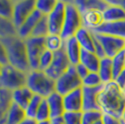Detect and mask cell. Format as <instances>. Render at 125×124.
<instances>
[{"label":"cell","instance_id":"cb8c5ba5","mask_svg":"<svg viewBox=\"0 0 125 124\" xmlns=\"http://www.w3.org/2000/svg\"><path fill=\"white\" fill-rule=\"evenodd\" d=\"M98 75L102 80L103 84H106L113 81V69H112V62L111 58L104 57L101 59L98 68Z\"/></svg>","mask_w":125,"mask_h":124},{"label":"cell","instance_id":"4dcf8cb0","mask_svg":"<svg viewBox=\"0 0 125 124\" xmlns=\"http://www.w3.org/2000/svg\"><path fill=\"white\" fill-rule=\"evenodd\" d=\"M104 113L101 110L82 111V124H94L103 119Z\"/></svg>","mask_w":125,"mask_h":124},{"label":"cell","instance_id":"b9f144b4","mask_svg":"<svg viewBox=\"0 0 125 124\" xmlns=\"http://www.w3.org/2000/svg\"><path fill=\"white\" fill-rule=\"evenodd\" d=\"M121 90L125 91V70L123 72H121L120 75H118L113 80Z\"/></svg>","mask_w":125,"mask_h":124},{"label":"cell","instance_id":"9c48e42d","mask_svg":"<svg viewBox=\"0 0 125 124\" xmlns=\"http://www.w3.org/2000/svg\"><path fill=\"white\" fill-rule=\"evenodd\" d=\"M94 36L103 48L105 57L113 58L123 51L125 40L121 38L104 34H94Z\"/></svg>","mask_w":125,"mask_h":124},{"label":"cell","instance_id":"5bb4252c","mask_svg":"<svg viewBox=\"0 0 125 124\" xmlns=\"http://www.w3.org/2000/svg\"><path fill=\"white\" fill-rule=\"evenodd\" d=\"M44 15H42L39 11L37 10L33 11L31 15L29 16L25 21L21 23V25L17 29L16 34L19 37H21V39H26L28 37H30L33 33V30L35 29L37 22L41 20V18Z\"/></svg>","mask_w":125,"mask_h":124},{"label":"cell","instance_id":"83f0119b","mask_svg":"<svg viewBox=\"0 0 125 124\" xmlns=\"http://www.w3.org/2000/svg\"><path fill=\"white\" fill-rule=\"evenodd\" d=\"M111 62H112V69H113V77L115 78L118 75H120V73L125 70L124 52L122 51L116 56L111 58ZM114 78H113V80H114Z\"/></svg>","mask_w":125,"mask_h":124},{"label":"cell","instance_id":"d6986e66","mask_svg":"<svg viewBox=\"0 0 125 124\" xmlns=\"http://www.w3.org/2000/svg\"><path fill=\"white\" fill-rule=\"evenodd\" d=\"M108 6L103 11L104 22H115L125 20V10L120 5L108 1Z\"/></svg>","mask_w":125,"mask_h":124},{"label":"cell","instance_id":"d4e9b609","mask_svg":"<svg viewBox=\"0 0 125 124\" xmlns=\"http://www.w3.org/2000/svg\"><path fill=\"white\" fill-rule=\"evenodd\" d=\"M80 12L91 10L104 11V10L108 6V1H95V0H85V1H74Z\"/></svg>","mask_w":125,"mask_h":124},{"label":"cell","instance_id":"ba28073f","mask_svg":"<svg viewBox=\"0 0 125 124\" xmlns=\"http://www.w3.org/2000/svg\"><path fill=\"white\" fill-rule=\"evenodd\" d=\"M35 10H36V1L34 0L14 1L11 21L13 25L15 26L16 31Z\"/></svg>","mask_w":125,"mask_h":124},{"label":"cell","instance_id":"8fae6325","mask_svg":"<svg viewBox=\"0 0 125 124\" xmlns=\"http://www.w3.org/2000/svg\"><path fill=\"white\" fill-rule=\"evenodd\" d=\"M70 66H71L70 62L65 54L64 50L62 49L61 51L53 53V60L52 62V64L45 72L50 78L56 80Z\"/></svg>","mask_w":125,"mask_h":124},{"label":"cell","instance_id":"e575fe53","mask_svg":"<svg viewBox=\"0 0 125 124\" xmlns=\"http://www.w3.org/2000/svg\"><path fill=\"white\" fill-rule=\"evenodd\" d=\"M14 1L0 0V18L11 20Z\"/></svg>","mask_w":125,"mask_h":124},{"label":"cell","instance_id":"c3c4849f","mask_svg":"<svg viewBox=\"0 0 125 124\" xmlns=\"http://www.w3.org/2000/svg\"><path fill=\"white\" fill-rule=\"evenodd\" d=\"M94 124H103V120L101 119V120H99V121H97V122H95Z\"/></svg>","mask_w":125,"mask_h":124},{"label":"cell","instance_id":"603a6c76","mask_svg":"<svg viewBox=\"0 0 125 124\" xmlns=\"http://www.w3.org/2000/svg\"><path fill=\"white\" fill-rule=\"evenodd\" d=\"M100 61H101V58L97 56L94 52L82 50L79 63L83 64L90 72H98Z\"/></svg>","mask_w":125,"mask_h":124},{"label":"cell","instance_id":"6da1fadb","mask_svg":"<svg viewBox=\"0 0 125 124\" xmlns=\"http://www.w3.org/2000/svg\"><path fill=\"white\" fill-rule=\"evenodd\" d=\"M98 104L104 114L121 119L125 109V91L114 81L104 84L98 95Z\"/></svg>","mask_w":125,"mask_h":124},{"label":"cell","instance_id":"8d00e7d4","mask_svg":"<svg viewBox=\"0 0 125 124\" xmlns=\"http://www.w3.org/2000/svg\"><path fill=\"white\" fill-rule=\"evenodd\" d=\"M35 119H37V121H42V120L51 119V112H50V108H49V105H48L46 99L42 100Z\"/></svg>","mask_w":125,"mask_h":124},{"label":"cell","instance_id":"f546056e","mask_svg":"<svg viewBox=\"0 0 125 124\" xmlns=\"http://www.w3.org/2000/svg\"><path fill=\"white\" fill-rule=\"evenodd\" d=\"M14 35H17L16 28L13 25L11 20L0 18V38H4Z\"/></svg>","mask_w":125,"mask_h":124},{"label":"cell","instance_id":"f35d334b","mask_svg":"<svg viewBox=\"0 0 125 124\" xmlns=\"http://www.w3.org/2000/svg\"><path fill=\"white\" fill-rule=\"evenodd\" d=\"M102 120H103V124H123V121L121 120V119H118L116 117L106 115V114H104Z\"/></svg>","mask_w":125,"mask_h":124},{"label":"cell","instance_id":"7c38bea8","mask_svg":"<svg viewBox=\"0 0 125 124\" xmlns=\"http://www.w3.org/2000/svg\"><path fill=\"white\" fill-rule=\"evenodd\" d=\"M64 110L67 112H82L83 111V99L82 88L75 90L62 96Z\"/></svg>","mask_w":125,"mask_h":124},{"label":"cell","instance_id":"7402d4cb","mask_svg":"<svg viewBox=\"0 0 125 124\" xmlns=\"http://www.w3.org/2000/svg\"><path fill=\"white\" fill-rule=\"evenodd\" d=\"M25 117L24 109L11 102L6 113L4 124H19Z\"/></svg>","mask_w":125,"mask_h":124},{"label":"cell","instance_id":"2e32d148","mask_svg":"<svg viewBox=\"0 0 125 124\" xmlns=\"http://www.w3.org/2000/svg\"><path fill=\"white\" fill-rule=\"evenodd\" d=\"M82 16V25L93 32L104 23L103 11L91 10L81 12Z\"/></svg>","mask_w":125,"mask_h":124},{"label":"cell","instance_id":"8992f818","mask_svg":"<svg viewBox=\"0 0 125 124\" xmlns=\"http://www.w3.org/2000/svg\"><path fill=\"white\" fill-rule=\"evenodd\" d=\"M79 88H82V80L73 65L55 80V92L62 96Z\"/></svg>","mask_w":125,"mask_h":124},{"label":"cell","instance_id":"277c9868","mask_svg":"<svg viewBox=\"0 0 125 124\" xmlns=\"http://www.w3.org/2000/svg\"><path fill=\"white\" fill-rule=\"evenodd\" d=\"M81 12L74 2L65 1V14L60 36L63 40L75 36L77 32L82 27Z\"/></svg>","mask_w":125,"mask_h":124},{"label":"cell","instance_id":"484cf974","mask_svg":"<svg viewBox=\"0 0 125 124\" xmlns=\"http://www.w3.org/2000/svg\"><path fill=\"white\" fill-rule=\"evenodd\" d=\"M64 40L62 39L60 35H52L49 34L45 37V47L46 50L52 52H57L63 49Z\"/></svg>","mask_w":125,"mask_h":124},{"label":"cell","instance_id":"e0dca14e","mask_svg":"<svg viewBox=\"0 0 125 124\" xmlns=\"http://www.w3.org/2000/svg\"><path fill=\"white\" fill-rule=\"evenodd\" d=\"M63 50L65 52V54H66L71 65L76 66L77 64L79 63L82 49L80 48L79 44L77 41V39L75 38V36L64 40Z\"/></svg>","mask_w":125,"mask_h":124},{"label":"cell","instance_id":"5b68a950","mask_svg":"<svg viewBox=\"0 0 125 124\" xmlns=\"http://www.w3.org/2000/svg\"><path fill=\"white\" fill-rule=\"evenodd\" d=\"M27 73L13 67L10 64L3 65L0 73V87L9 92H13L26 84Z\"/></svg>","mask_w":125,"mask_h":124},{"label":"cell","instance_id":"d6a6232c","mask_svg":"<svg viewBox=\"0 0 125 124\" xmlns=\"http://www.w3.org/2000/svg\"><path fill=\"white\" fill-rule=\"evenodd\" d=\"M104 85L97 72H90L88 76L82 79V87L86 88H97Z\"/></svg>","mask_w":125,"mask_h":124},{"label":"cell","instance_id":"52a82bcc","mask_svg":"<svg viewBox=\"0 0 125 124\" xmlns=\"http://www.w3.org/2000/svg\"><path fill=\"white\" fill-rule=\"evenodd\" d=\"M27 53V59L31 70L38 68V62L42 53L46 51L45 37H33L30 36L24 39Z\"/></svg>","mask_w":125,"mask_h":124},{"label":"cell","instance_id":"ab89813d","mask_svg":"<svg viewBox=\"0 0 125 124\" xmlns=\"http://www.w3.org/2000/svg\"><path fill=\"white\" fill-rule=\"evenodd\" d=\"M0 63L2 65H6L8 64V56H7V51L6 48L3 44V42L0 38Z\"/></svg>","mask_w":125,"mask_h":124},{"label":"cell","instance_id":"7dc6e473","mask_svg":"<svg viewBox=\"0 0 125 124\" xmlns=\"http://www.w3.org/2000/svg\"><path fill=\"white\" fill-rule=\"evenodd\" d=\"M121 120H122L123 122H125V109H124V111H123V114H122V117H121Z\"/></svg>","mask_w":125,"mask_h":124},{"label":"cell","instance_id":"f1b7e54d","mask_svg":"<svg viewBox=\"0 0 125 124\" xmlns=\"http://www.w3.org/2000/svg\"><path fill=\"white\" fill-rule=\"evenodd\" d=\"M50 34L47 16H43L41 20L37 22L35 29L33 30L31 36L33 37H46Z\"/></svg>","mask_w":125,"mask_h":124},{"label":"cell","instance_id":"3957f363","mask_svg":"<svg viewBox=\"0 0 125 124\" xmlns=\"http://www.w3.org/2000/svg\"><path fill=\"white\" fill-rule=\"evenodd\" d=\"M25 86L34 93L46 99L55 92V80L41 70H31L27 73Z\"/></svg>","mask_w":125,"mask_h":124},{"label":"cell","instance_id":"d590c367","mask_svg":"<svg viewBox=\"0 0 125 124\" xmlns=\"http://www.w3.org/2000/svg\"><path fill=\"white\" fill-rule=\"evenodd\" d=\"M64 124H82V112H67L62 116Z\"/></svg>","mask_w":125,"mask_h":124},{"label":"cell","instance_id":"9a60e30c","mask_svg":"<svg viewBox=\"0 0 125 124\" xmlns=\"http://www.w3.org/2000/svg\"><path fill=\"white\" fill-rule=\"evenodd\" d=\"M102 86L97 88L82 87V99H83V111L100 110L98 104V95L102 90Z\"/></svg>","mask_w":125,"mask_h":124},{"label":"cell","instance_id":"681fc988","mask_svg":"<svg viewBox=\"0 0 125 124\" xmlns=\"http://www.w3.org/2000/svg\"><path fill=\"white\" fill-rule=\"evenodd\" d=\"M2 67H3V65L0 63V73H1V70H2Z\"/></svg>","mask_w":125,"mask_h":124},{"label":"cell","instance_id":"7a4b0ae2","mask_svg":"<svg viewBox=\"0 0 125 124\" xmlns=\"http://www.w3.org/2000/svg\"><path fill=\"white\" fill-rule=\"evenodd\" d=\"M1 40L7 51L9 64L25 73L31 71L27 59L24 39L14 35L1 38Z\"/></svg>","mask_w":125,"mask_h":124},{"label":"cell","instance_id":"30bf717a","mask_svg":"<svg viewBox=\"0 0 125 124\" xmlns=\"http://www.w3.org/2000/svg\"><path fill=\"white\" fill-rule=\"evenodd\" d=\"M65 14V1L57 0L52 12L47 16L49 32L52 35H60L63 25Z\"/></svg>","mask_w":125,"mask_h":124},{"label":"cell","instance_id":"4316f807","mask_svg":"<svg viewBox=\"0 0 125 124\" xmlns=\"http://www.w3.org/2000/svg\"><path fill=\"white\" fill-rule=\"evenodd\" d=\"M11 103V92L0 87V124L5 123L7 110Z\"/></svg>","mask_w":125,"mask_h":124},{"label":"cell","instance_id":"60d3db41","mask_svg":"<svg viewBox=\"0 0 125 124\" xmlns=\"http://www.w3.org/2000/svg\"><path fill=\"white\" fill-rule=\"evenodd\" d=\"M75 68H76L77 74L78 75V77L81 78V80H82L83 78H86V77L88 76V74L90 73V71H89L88 69L85 67L83 64H81V63L77 64V65L75 66Z\"/></svg>","mask_w":125,"mask_h":124},{"label":"cell","instance_id":"f907efd6","mask_svg":"<svg viewBox=\"0 0 125 124\" xmlns=\"http://www.w3.org/2000/svg\"><path fill=\"white\" fill-rule=\"evenodd\" d=\"M123 52H124V54H125V41H124V48H123Z\"/></svg>","mask_w":125,"mask_h":124},{"label":"cell","instance_id":"ee69618b","mask_svg":"<svg viewBox=\"0 0 125 124\" xmlns=\"http://www.w3.org/2000/svg\"><path fill=\"white\" fill-rule=\"evenodd\" d=\"M51 124H64L62 118H56V119H51Z\"/></svg>","mask_w":125,"mask_h":124},{"label":"cell","instance_id":"74e56055","mask_svg":"<svg viewBox=\"0 0 125 124\" xmlns=\"http://www.w3.org/2000/svg\"><path fill=\"white\" fill-rule=\"evenodd\" d=\"M52 60H53V52L46 50L45 52L42 53L41 57H40V59H39L38 68H37V69L45 72L48 68L51 66Z\"/></svg>","mask_w":125,"mask_h":124},{"label":"cell","instance_id":"f6af8a7d","mask_svg":"<svg viewBox=\"0 0 125 124\" xmlns=\"http://www.w3.org/2000/svg\"><path fill=\"white\" fill-rule=\"evenodd\" d=\"M112 2H114V3H116V4L120 5V7L125 10V1H112Z\"/></svg>","mask_w":125,"mask_h":124},{"label":"cell","instance_id":"836d02e7","mask_svg":"<svg viewBox=\"0 0 125 124\" xmlns=\"http://www.w3.org/2000/svg\"><path fill=\"white\" fill-rule=\"evenodd\" d=\"M56 2V0H37L36 1V10L42 15L48 16L53 10Z\"/></svg>","mask_w":125,"mask_h":124},{"label":"cell","instance_id":"4fadbf2b","mask_svg":"<svg viewBox=\"0 0 125 124\" xmlns=\"http://www.w3.org/2000/svg\"><path fill=\"white\" fill-rule=\"evenodd\" d=\"M93 33L108 35L125 40V20L115 22H104Z\"/></svg>","mask_w":125,"mask_h":124},{"label":"cell","instance_id":"ffe728a7","mask_svg":"<svg viewBox=\"0 0 125 124\" xmlns=\"http://www.w3.org/2000/svg\"><path fill=\"white\" fill-rule=\"evenodd\" d=\"M80 48L83 51L94 52V34L85 27H81L75 35Z\"/></svg>","mask_w":125,"mask_h":124},{"label":"cell","instance_id":"1f68e13d","mask_svg":"<svg viewBox=\"0 0 125 124\" xmlns=\"http://www.w3.org/2000/svg\"><path fill=\"white\" fill-rule=\"evenodd\" d=\"M44 98H42L38 95H34V97L32 98V100L30 101V103H28V105L25 107L24 111H25V116L27 118H32L35 119L36 115L38 110V107L41 103L42 100Z\"/></svg>","mask_w":125,"mask_h":124},{"label":"cell","instance_id":"7bdbcfd3","mask_svg":"<svg viewBox=\"0 0 125 124\" xmlns=\"http://www.w3.org/2000/svg\"><path fill=\"white\" fill-rule=\"evenodd\" d=\"M19 124H37V121L36 119H32V118H27V117H25Z\"/></svg>","mask_w":125,"mask_h":124},{"label":"cell","instance_id":"bcb514c9","mask_svg":"<svg viewBox=\"0 0 125 124\" xmlns=\"http://www.w3.org/2000/svg\"><path fill=\"white\" fill-rule=\"evenodd\" d=\"M37 124H51V119L42 120V121H37Z\"/></svg>","mask_w":125,"mask_h":124},{"label":"cell","instance_id":"ac0fdd59","mask_svg":"<svg viewBox=\"0 0 125 124\" xmlns=\"http://www.w3.org/2000/svg\"><path fill=\"white\" fill-rule=\"evenodd\" d=\"M46 101L50 108L51 112V119H56V118H62L63 113L65 112L64 106H63V98L62 95L54 92L51 95H49Z\"/></svg>","mask_w":125,"mask_h":124},{"label":"cell","instance_id":"44dd1931","mask_svg":"<svg viewBox=\"0 0 125 124\" xmlns=\"http://www.w3.org/2000/svg\"><path fill=\"white\" fill-rule=\"evenodd\" d=\"M33 97H34V93L26 86H23L21 88L11 92V102L18 104L23 109H25Z\"/></svg>","mask_w":125,"mask_h":124}]
</instances>
